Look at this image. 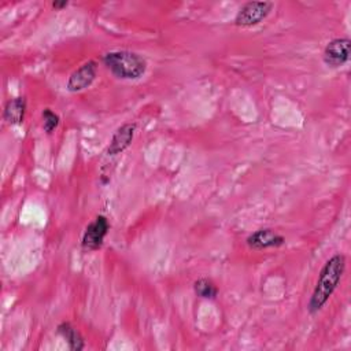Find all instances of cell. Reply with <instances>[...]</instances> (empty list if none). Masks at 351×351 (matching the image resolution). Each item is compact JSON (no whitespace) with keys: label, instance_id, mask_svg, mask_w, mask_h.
Wrapping results in <instances>:
<instances>
[{"label":"cell","instance_id":"obj_1","mask_svg":"<svg viewBox=\"0 0 351 351\" xmlns=\"http://www.w3.org/2000/svg\"><path fill=\"white\" fill-rule=\"evenodd\" d=\"M346 270V256L343 254L332 255L319 270L314 291L307 304L310 314H317L330 299L341 281Z\"/></svg>","mask_w":351,"mask_h":351},{"label":"cell","instance_id":"obj_2","mask_svg":"<svg viewBox=\"0 0 351 351\" xmlns=\"http://www.w3.org/2000/svg\"><path fill=\"white\" fill-rule=\"evenodd\" d=\"M103 64L119 80H138L147 71V60L137 52L119 49L103 55Z\"/></svg>","mask_w":351,"mask_h":351},{"label":"cell","instance_id":"obj_3","mask_svg":"<svg viewBox=\"0 0 351 351\" xmlns=\"http://www.w3.org/2000/svg\"><path fill=\"white\" fill-rule=\"evenodd\" d=\"M273 8L271 1H247L244 3L236 16H234V25L240 27H251L259 25L262 21L266 19V16L270 14Z\"/></svg>","mask_w":351,"mask_h":351},{"label":"cell","instance_id":"obj_4","mask_svg":"<svg viewBox=\"0 0 351 351\" xmlns=\"http://www.w3.org/2000/svg\"><path fill=\"white\" fill-rule=\"evenodd\" d=\"M108 230H110V222L107 217L97 215L93 221H90L86 225L85 232L82 234L81 247L88 252L99 250L103 245Z\"/></svg>","mask_w":351,"mask_h":351},{"label":"cell","instance_id":"obj_5","mask_svg":"<svg viewBox=\"0 0 351 351\" xmlns=\"http://www.w3.org/2000/svg\"><path fill=\"white\" fill-rule=\"evenodd\" d=\"M351 41L348 37H337L330 40L322 52L324 63L328 67L337 69L344 66L350 60Z\"/></svg>","mask_w":351,"mask_h":351},{"label":"cell","instance_id":"obj_6","mask_svg":"<svg viewBox=\"0 0 351 351\" xmlns=\"http://www.w3.org/2000/svg\"><path fill=\"white\" fill-rule=\"evenodd\" d=\"M97 75V63L95 60H88L82 63L78 69H75L66 84L69 92H81L92 85Z\"/></svg>","mask_w":351,"mask_h":351},{"label":"cell","instance_id":"obj_7","mask_svg":"<svg viewBox=\"0 0 351 351\" xmlns=\"http://www.w3.org/2000/svg\"><path fill=\"white\" fill-rule=\"evenodd\" d=\"M245 243L252 250H267V248H278L285 244V237L270 228H262L252 232Z\"/></svg>","mask_w":351,"mask_h":351},{"label":"cell","instance_id":"obj_8","mask_svg":"<svg viewBox=\"0 0 351 351\" xmlns=\"http://www.w3.org/2000/svg\"><path fill=\"white\" fill-rule=\"evenodd\" d=\"M134 132H136V123L126 122V123L121 125L114 132V134L110 140V144L107 147V155L115 156V155L122 154L126 148H129L133 141Z\"/></svg>","mask_w":351,"mask_h":351},{"label":"cell","instance_id":"obj_9","mask_svg":"<svg viewBox=\"0 0 351 351\" xmlns=\"http://www.w3.org/2000/svg\"><path fill=\"white\" fill-rule=\"evenodd\" d=\"M26 114V99L12 97L7 100L3 110V119L10 125H21Z\"/></svg>","mask_w":351,"mask_h":351},{"label":"cell","instance_id":"obj_10","mask_svg":"<svg viewBox=\"0 0 351 351\" xmlns=\"http://www.w3.org/2000/svg\"><path fill=\"white\" fill-rule=\"evenodd\" d=\"M56 330L64 339V341L67 343V347L71 351H81L85 348V340L82 335L70 322H60Z\"/></svg>","mask_w":351,"mask_h":351},{"label":"cell","instance_id":"obj_11","mask_svg":"<svg viewBox=\"0 0 351 351\" xmlns=\"http://www.w3.org/2000/svg\"><path fill=\"white\" fill-rule=\"evenodd\" d=\"M193 291L195 293L202 298V299H215L218 296V287L215 285V282L210 278H199L193 282Z\"/></svg>","mask_w":351,"mask_h":351},{"label":"cell","instance_id":"obj_12","mask_svg":"<svg viewBox=\"0 0 351 351\" xmlns=\"http://www.w3.org/2000/svg\"><path fill=\"white\" fill-rule=\"evenodd\" d=\"M41 117H43V129L48 134H51L60 123L59 115L53 112L51 108H44L41 112Z\"/></svg>","mask_w":351,"mask_h":351},{"label":"cell","instance_id":"obj_13","mask_svg":"<svg viewBox=\"0 0 351 351\" xmlns=\"http://www.w3.org/2000/svg\"><path fill=\"white\" fill-rule=\"evenodd\" d=\"M67 5H69V1H66V0H62V1L55 0V1H52V7H53L55 10H62V8L67 7Z\"/></svg>","mask_w":351,"mask_h":351}]
</instances>
